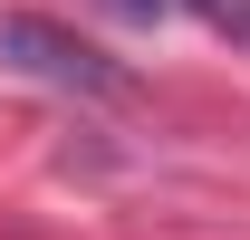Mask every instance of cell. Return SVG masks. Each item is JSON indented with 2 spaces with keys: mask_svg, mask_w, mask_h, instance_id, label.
Listing matches in <instances>:
<instances>
[{
  "mask_svg": "<svg viewBox=\"0 0 250 240\" xmlns=\"http://www.w3.org/2000/svg\"><path fill=\"white\" fill-rule=\"evenodd\" d=\"M173 10H192V20H212L231 48H250V0H173Z\"/></svg>",
  "mask_w": 250,
  "mask_h": 240,
  "instance_id": "2",
  "label": "cell"
},
{
  "mask_svg": "<svg viewBox=\"0 0 250 240\" xmlns=\"http://www.w3.org/2000/svg\"><path fill=\"white\" fill-rule=\"evenodd\" d=\"M0 67H20L39 87H67V96H125V67L106 58V48H87V39L58 29V20H29V10L0 20Z\"/></svg>",
  "mask_w": 250,
  "mask_h": 240,
  "instance_id": "1",
  "label": "cell"
}]
</instances>
